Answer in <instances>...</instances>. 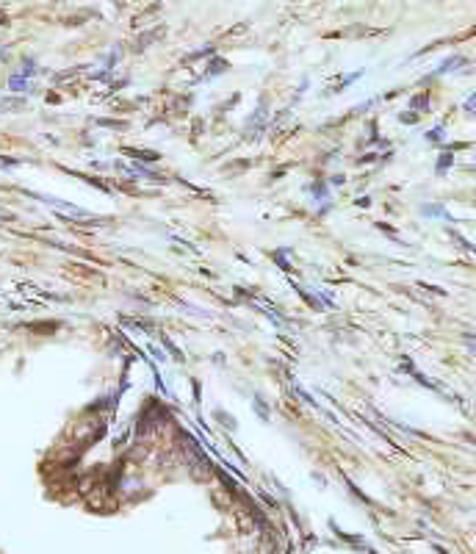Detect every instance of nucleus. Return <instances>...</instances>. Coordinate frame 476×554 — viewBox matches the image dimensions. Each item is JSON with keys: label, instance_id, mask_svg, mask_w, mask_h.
I'll return each mask as SVG.
<instances>
[{"label": "nucleus", "instance_id": "f03ea898", "mask_svg": "<svg viewBox=\"0 0 476 554\" xmlns=\"http://www.w3.org/2000/svg\"><path fill=\"white\" fill-rule=\"evenodd\" d=\"M440 136H443V128H434V131H429V142H440Z\"/></svg>", "mask_w": 476, "mask_h": 554}, {"label": "nucleus", "instance_id": "20e7f679", "mask_svg": "<svg viewBox=\"0 0 476 554\" xmlns=\"http://www.w3.org/2000/svg\"><path fill=\"white\" fill-rule=\"evenodd\" d=\"M465 108H468V111H476V95L468 100V106H465Z\"/></svg>", "mask_w": 476, "mask_h": 554}, {"label": "nucleus", "instance_id": "f257e3e1", "mask_svg": "<svg viewBox=\"0 0 476 554\" xmlns=\"http://www.w3.org/2000/svg\"><path fill=\"white\" fill-rule=\"evenodd\" d=\"M452 161H454V158H452V153H446V155L440 158V161H438V172H443L446 167H452Z\"/></svg>", "mask_w": 476, "mask_h": 554}, {"label": "nucleus", "instance_id": "7ed1b4c3", "mask_svg": "<svg viewBox=\"0 0 476 554\" xmlns=\"http://www.w3.org/2000/svg\"><path fill=\"white\" fill-rule=\"evenodd\" d=\"M426 106V97H416V100H412V108H424Z\"/></svg>", "mask_w": 476, "mask_h": 554}]
</instances>
